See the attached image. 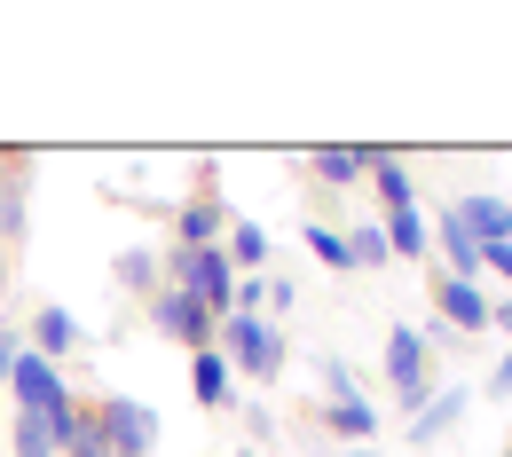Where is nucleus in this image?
<instances>
[{
	"instance_id": "1",
	"label": "nucleus",
	"mask_w": 512,
	"mask_h": 457,
	"mask_svg": "<svg viewBox=\"0 0 512 457\" xmlns=\"http://www.w3.org/2000/svg\"><path fill=\"white\" fill-rule=\"evenodd\" d=\"M213 347H221V363H229L237 379H253V387H268V379L284 371V331L268 324V316H221V324H213Z\"/></svg>"
},
{
	"instance_id": "2",
	"label": "nucleus",
	"mask_w": 512,
	"mask_h": 457,
	"mask_svg": "<svg viewBox=\"0 0 512 457\" xmlns=\"http://www.w3.org/2000/svg\"><path fill=\"white\" fill-rule=\"evenodd\" d=\"M142 308H150V331H158V339H182L190 355H197V347H213V324H221V316H213L205 300H190L182 284H158Z\"/></svg>"
},
{
	"instance_id": "3",
	"label": "nucleus",
	"mask_w": 512,
	"mask_h": 457,
	"mask_svg": "<svg viewBox=\"0 0 512 457\" xmlns=\"http://www.w3.org/2000/svg\"><path fill=\"white\" fill-rule=\"evenodd\" d=\"M8 402H16V418H64V410H71V379L48 363V355L24 347L16 379H8Z\"/></svg>"
},
{
	"instance_id": "4",
	"label": "nucleus",
	"mask_w": 512,
	"mask_h": 457,
	"mask_svg": "<svg viewBox=\"0 0 512 457\" xmlns=\"http://www.w3.org/2000/svg\"><path fill=\"white\" fill-rule=\"evenodd\" d=\"M95 426L111 434V457H150L158 450V410L134 402V394H103V402H95Z\"/></svg>"
},
{
	"instance_id": "5",
	"label": "nucleus",
	"mask_w": 512,
	"mask_h": 457,
	"mask_svg": "<svg viewBox=\"0 0 512 457\" xmlns=\"http://www.w3.org/2000/svg\"><path fill=\"white\" fill-rule=\"evenodd\" d=\"M449 213L473 229V245H481V253L512 245V197H497V190H465V197H449Z\"/></svg>"
},
{
	"instance_id": "6",
	"label": "nucleus",
	"mask_w": 512,
	"mask_h": 457,
	"mask_svg": "<svg viewBox=\"0 0 512 457\" xmlns=\"http://www.w3.org/2000/svg\"><path fill=\"white\" fill-rule=\"evenodd\" d=\"M434 324H449L457 339H481L489 331V292L457 284V276H434Z\"/></svg>"
},
{
	"instance_id": "7",
	"label": "nucleus",
	"mask_w": 512,
	"mask_h": 457,
	"mask_svg": "<svg viewBox=\"0 0 512 457\" xmlns=\"http://www.w3.org/2000/svg\"><path fill=\"white\" fill-rule=\"evenodd\" d=\"M434 237H442V276H457V284H481V268H489V253L473 245V229L449 213V205H434Z\"/></svg>"
},
{
	"instance_id": "8",
	"label": "nucleus",
	"mask_w": 512,
	"mask_h": 457,
	"mask_svg": "<svg viewBox=\"0 0 512 457\" xmlns=\"http://www.w3.org/2000/svg\"><path fill=\"white\" fill-rule=\"evenodd\" d=\"M316 426L339 442V450H371V434H379V402L363 394V402H323Z\"/></svg>"
},
{
	"instance_id": "9",
	"label": "nucleus",
	"mask_w": 512,
	"mask_h": 457,
	"mask_svg": "<svg viewBox=\"0 0 512 457\" xmlns=\"http://www.w3.org/2000/svg\"><path fill=\"white\" fill-rule=\"evenodd\" d=\"M363 174H371V190H379L386 213H410V205H418V182H410V166H402L386 142H371V150H363Z\"/></svg>"
},
{
	"instance_id": "10",
	"label": "nucleus",
	"mask_w": 512,
	"mask_h": 457,
	"mask_svg": "<svg viewBox=\"0 0 512 457\" xmlns=\"http://www.w3.org/2000/svg\"><path fill=\"white\" fill-rule=\"evenodd\" d=\"M229 237V205L213 190H197L190 205H174V245H221Z\"/></svg>"
},
{
	"instance_id": "11",
	"label": "nucleus",
	"mask_w": 512,
	"mask_h": 457,
	"mask_svg": "<svg viewBox=\"0 0 512 457\" xmlns=\"http://www.w3.org/2000/svg\"><path fill=\"white\" fill-rule=\"evenodd\" d=\"M190 394H197V410H237V371L221 363V347L190 355Z\"/></svg>"
},
{
	"instance_id": "12",
	"label": "nucleus",
	"mask_w": 512,
	"mask_h": 457,
	"mask_svg": "<svg viewBox=\"0 0 512 457\" xmlns=\"http://www.w3.org/2000/svg\"><path fill=\"white\" fill-rule=\"evenodd\" d=\"M24 347H32V355H48V363L64 371V355L79 347V316H71V308H56V300H48V308H32V331H24Z\"/></svg>"
},
{
	"instance_id": "13",
	"label": "nucleus",
	"mask_w": 512,
	"mask_h": 457,
	"mask_svg": "<svg viewBox=\"0 0 512 457\" xmlns=\"http://www.w3.org/2000/svg\"><path fill=\"white\" fill-rule=\"evenodd\" d=\"M379 237H386V253H394V261H434V221H426V205H410V213H386Z\"/></svg>"
},
{
	"instance_id": "14",
	"label": "nucleus",
	"mask_w": 512,
	"mask_h": 457,
	"mask_svg": "<svg viewBox=\"0 0 512 457\" xmlns=\"http://www.w3.org/2000/svg\"><path fill=\"white\" fill-rule=\"evenodd\" d=\"M465 402H473V387H442L418 418H410V450H434V442H449V426L465 418Z\"/></svg>"
},
{
	"instance_id": "15",
	"label": "nucleus",
	"mask_w": 512,
	"mask_h": 457,
	"mask_svg": "<svg viewBox=\"0 0 512 457\" xmlns=\"http://www.w3.org/2000/svg\"><path fill=\"white\" fill-rule=\"evenodd\" d=\"M48 426H56V450L64 457H111V434H103L95 410H79V402H71L64 418H48Z\"/></svg>"
},
{
	"instance_id": "16",
	"label": "nucleus",
	"mask_w": 512,
	"mask_h": 457,
	"mask_svg": "<svg viewBox=\"0 0 512 457\" xmlns=\"http://www.w3.org/2000/svg\"><path fill=\"white\" fill-rule=\"evenodd\" d=\"M308 174H316L323 190H355V182H363V150H355V142H316V150H308Z\"/></svg>"
},
{
	"instance_id": "17",
	"label": "nucleus",
	"mask_w": 512,
	"mask_h": 457,
	"mask_svg": "<svg viewBox=\"0 0 512 457\" xmlns=\"http://www.w3.org/2000/svg\"><path fill=\"white\" fill-rule=\"evenodd\" d=\"M221 253H229V268H245V276H260L276 245H268V229H260V221H229V237H221Z\"/></svg>"
},
{
	"instance_id": "18",
	"label": "nucleus",
	"mask_w": 512,
	"mask_h": 457,
	"mask_svg": "<svg viewBox=\"0 0 512 457\" xmlns=\"http://www.w3.org/2000/svg\"><path fill=\"white\" fill-rule=\"evenodd\" d=\"M111 284H119V292H134V300H150V292L166 284V276H158V253H150V245H127V253L111 261Z\"/></svg>"
},
{
	"instance_id": "19",
	"label": "nucleus",
	"mask_w": 512,
	"mask_h": 457,
	"mask_svg": "<svg viewBox=\"0 0 512 457\" xmlns=\"http://www.w3.org/2000/svg\"><path fill=\"white\" fill-rule=\"evenodd\" d=\"M24 205H32L24 166H8V158H0V245H16V237H24Z\"/></svg>"
},
{
	"instance_id": "20",
	"label": "nucleus",
	"mask_w": 512,
	"mask_h": 457,
	"mask_svg": "<svg viewBox=\"0 0 512 457\" xmlns=\"http://www.w3.org/2000/svg\"><path fill=\"white\" fill-rule=\"evenodd\" d=\"M308 253H316V268H331V276H347V268H355L347 229H331V221H308Z\"/></svg>"
},
{
	"instance_id": "21",
	"label": "nucleus",
	"mask_w": 512,
	"mask_h": 457,
	"mask_svg": "<svg viewBox=\"0 0 512 457\" xmlns=\"http://www.w3.org/2000/svg\"><path fill=\"white\" fill-rule=\"evenodd\" d=\"M8 457H64L56 450V426L48 418H16L8 426Z\"/></svg>"
},
{
	"instance_id": "22",
	"label": "nucleus",
	"mask_w": 512,
	"mask_h": 457,
	"mask_svg": "<svg viewBox=\"0 0 512 457\" xmlns=\"http://www.w3.org/2000/svg\"><path fill=\"white\" fill-rule=\"evenodd\" d=\"M316 379H323V394H331V402H363V371H355V363H339V355H316Z\"/></svg>"
},
{
	"instance_id": "23",
	"label": "nucleus",
	"mask_w": 512,
	"mask_h": 457,
	"mask_svg": "<svg viewBox=\"0 0 512 457\" xmlns=\"http://www.w3.org/2000/svg\"><path fill=\"white\" fill-rule=\"evenodd\" d=\"M347 253H355V268H386V261H394V253H386V237H379V221L347 229Z\"/></svg>"
},
{
	"instance_id": "24",
	"label": "nucleus",
	"mask_w": 512,
	"mask_h": 457,
	"mask_svg": "<svg viewBox=\"0 0 512 457\" xmlns=\"http://www.w3.org/2000/svg\"><path fill=\"white\" fill-rule=\"evenodd\" d=\"M237 410H245V434H253V442H268V434H276V418H268V402H245V394H237Z\"/></svg>"
},
{
	"instance_id": "25",
	"label": "nucleus",
	"mask_w": 512,
	"mask_h": 457,
	"mask_svg": "<svg viewBox=\"0 0 512 457\" xmlns=\"http://www.w3.org/2000/svg\"><path fill=\"white\" fill-rule=\"evenodd\" d=\"M16 363H24V331H0V387L16 379Z\"/></svg>"
},
{
	"instance_id": "26",
	"label": "nucleus",
	"mask_w": 512,
	"mask_h": 457,
	"mask_svg": "<svg viewBox=\"0 0 512 457\" xmlns=\"http://www.w3.org/2000/svg\"><path fill=\"white\" fill-rule=\"evenodd\" d=\"M489 394H512V339H505V355H497V371H489Z\"/></svg>"
},
{
	"instance_id": "27",
	"label": "nucleus",
	"mask_w": 512,
	"mask_h": 457,
	"mask_svg": "<svg viewBox=\"0 0 512 457\" xmlns=\"http://www.w3.org/2000/svg\"><path fill=\"white\" fill-rule=\"evenodd\" d=\"M489 331H505V339H512V292H505V300H489Z\"/></svg>"
},
{
	"instance_id": "28",
	"label": "nucleus",
	"mask_w": 512,
	"mask_h": 457,
	"mask_svg": "<svg viewBox=\"0 0 512 457\" xmlns=\"http://www.w3.org/2000/svg\"><path fill=\"white\" fill-rule=\"evenodd\" d=\"M489 268H497V276L512 284V245H497V253H489Z\"/></svg>"
},
{
	"instance_id": "29",
	"label": "nucleus",
	"mask_w": 512,
	"mask_h": 457,
	"mask_svg": "<svg viewBox=\"0 0 512 457\" xmlns=\"http://www.w3.org/2000/svg\"><path fill=\"white\" fill-rule=\"evenodd\" d=\"M308 457H371V450H308Z\"/></svg>"
},
{
	"instance_id": "30",
	"label": "nucleus",
	"mask_w": 512,
	"mask_h": 457,
	"mask_svg": "<svg viewBox=\"0 0 512 457\" xmlns=\"http://www.w3.org/2000/svg\"><path fill=\"white\" fill-rule=\"evenodd\" d=\"M505 457H512V450H505Z\"/></svg>"
}]
</instances>
